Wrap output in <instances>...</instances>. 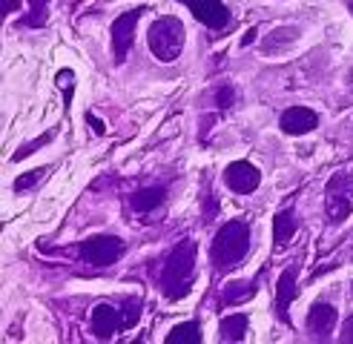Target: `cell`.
I'll return each mask as SVG.
<instances>
[{
    "mask_svg": "<svg viewBox=\"0 0 353 344\" xmlns=\"http://www.w3.org/2000/svg\"><path fill=\"white\" fill-rule=\"evenodd\" d=\"M196 241H181L175 247L167 261H164V272H161V292L167 299H184L190 292V279H192V270H196Z\"/></svg>",
    "mask_w": 353,
    "mask_h": 344,
    "instance_id": "6da1fadb",
    "label": "cell"
},
{
    "mask_svg": "<svg viewBox=\"0 0 353 344\" xmlns=\"http://www.w3.org/2000/svg\"><path fill=\"white\" fill-rule=\"evenodd\" d=\"M247 250H250V227L244 221H227L216 233L210 255H213L216 270L224 272V270H233L247 255Z\"/></svg>",
    "mask_w": 353,
    "mask_h": 344,
    "instance_id": "7a4b0ae2",
    "label": "cell"
},
{
    "mask_svg": "<svg viewBox=\"0 0 353 344\" xmlns=\"http://www.w3.org/2000/svg\"><path fill=\"white\" fill-rule=\"evenodd\" d=\"M147 41L152 55L161 61V63H172L181 58V49H184V26L179 17H158V21L150 26L147 32Z\"/></svg>",
    "mask_w": 353,
    "mask_h": 344,
    "instance_id": "3957f363",
    "label": "cell"
},
{
    "mask_svg": "<svg viewBox=\"0 0 353 344\" xmlns=\"http://www.w3.org/2000/svg\"><path fill=\"white\" fill-rule=\"evenodd\" d=\"M353 210V175L350 172H336L325 189V213L330 224H342Z\"/></svg>",
    "mask_w": 353,
    "mask_h": 344,
    "instance_id": "277c9868",
    "label": "cell"
},
{
    "mask_svg": "<svg viewBox=\"0 0 353 344\" xmlns=\"http://www.w3.org/2000/svg\"><path fill=\"white\" fill-rule=\"evenodd\" d=\"M78 255L92 267H110L123 255V241L115 235H92V238L81 241Z\"/></svg>",
    "mask_w": 353,
    "mask_h": 344,
    "instance_id": "5b68a950",
    "label": "cell"
},
{
    "mask_svg": "<svg viewBox=\"0 0 353 344\" xmlns=\"http://www.w3.org/2000/svg\"><path fill=\"white\" fill-rule=\"evenodd\" d=\"M179 3H184L192 14H196V21H201L213 32H221L227 23H230V12H227V6L221 0H179Z\"/></svg>",
    "mask_w": 353,
    "mask_h": 344,
    "instance_id": "8992f818",
    "label": "cell"
},
{
    "mask_svg": "<svg viewBox=\"0 0 353 344\" xmlns=\"http://www.w3.org/2000/svg\"><path fill=\"white\" fill-rule=\"evenodd\" d=\"M144 9H130L118 14V21L112 23V52H115V61L123 63L127 61V52L132 46V34H135V23L141 21Z\"/></svg>",
    "mask_w": 353,
    "mask_h": 344,
    "instance_id": "52a82bcc",
    "label": "cell"
},
{
    "mask_svg": "<svg viewBox=\"0 0 353 344\" xmlns=\"http://www.w3.org/2000/svg\"><path fill=\"white\" fill-rule=\"evenodd\" d=\"M224 184L239 195H247L261 184V172L250 161H233L224 169Z\"/></svg>",
    "mask_w": 353,
    "mask_h": 344,
    "instance_id": "ba28073f",
    "label": "cell"
},
{
    "mask_svg": "<svg viewBox=\"0 0 353 344\" xmlns=\"http://www.w3.org/2000/svg\"><path fill=\"white\" fill-rule=\"evenodd\" d=\"M279 127L285 135H307V132H313L316 127H319V115H316L313 109H307V107H290L285 115H281Z\"/></svg>",
    "mask_w": 353,
    "mask_h": 344,
    "instance_id": "9c48e42d",
    "label": "cell"
},
{
    "mask_svg": "<svg viewBox=\"0 0 353 344\" xmlns=\"http://www.w3.org/2000/svg\"><path fill=\"white\" fill-rule=\"evenodd\" d=\"M118 330H127V327H123V313L110 304H98L92 310V333L98 338H110Z\"/></svg>",
    "mask_w": 353,
    "mask_h": 344,
    "instance_id": "30bf717a",
    "label": "cell"
},
{
    "mask_svg": "<svg viewBox=\"0 0 353 344\" xmlns=\"http://www.w3.org/2000/svg\"><path fill=\"white\" fill-rule=\"evenodd\" d=\"M299 296V287H296V267H288L285 272L279 275V284H276V316L281 321H290L288 316V307L290 301Z\"/></svg>",
    "mask_w": 353,
    "mask_h": 344,
    "instance_id": "8fae6325",
    "label": "cell"
},
{
    "mask_svg": "<svg viewBox=\"0 0 353 344\" xmlns=\"http://www.w3.org/2000/svg\"><path fill=\"white\" fill-rule=\"evenodd\" d=\"M333 324H336V310L333 304H313L310 313H307V330L316 336V338H327Z\"/></svg>",
    "mask_w": 353,
    "mask_h": 344,
    "instance_id": "7c38bea8",
    "label": "cell"
},
{
    "mask_svg": "<svg viewBox=\"0 0 353 344\" xmlns=\"http://www.w3.org/2000/svg\"><path fill=\"white\" fill-rule=\"evenodd\" d=\"M299 230V221L293 215V210H281L273 221V238H276V247H288L290 244V238L296 235Z\"/></svg>",
    "mask_w": 353,
    "mask_h": 344,
    "instance_id": "4fadbf2b",
    "label": "cell"
},
{
    "mask_svg": "<svg viewBox=\"0 0 353 344\" xmlns=\"http://www.w3.org/2000/svg\"><path fill=\"white\" fill-rule=\"evenodd\" d=\"M164 195H167L164 186H147V189H138V193H135L130 201H132V210L150 213V210H155V206H161Z\"/></svg>",
    "mask_w": 353,
    "mask_h": 344,
    "instance_id": "5bb4252c",
    "label": "cell"
},
{
    "mask_svg": "<svg viewBox=\"0 0 353 344\" xmlns=\"http://www.w3.org/2000/svg\"><path fill=\"white\" fill-rule=\"evenodd\" d=\"M219 333H221V341H241L247 333V316L244 313L224 316L219 324Z\"/></svg>",
    "mask_w": 353,
    "mask_h": 344,
    "instance_id": "9a60e30c",
    "label": "cell"
},
{
    "mask_svg": "<svg viewBox=\"0 0 353 344\" xmlns=\"http://www.w3.org/2000/svg\"><path fill=\"white\" fill-rule=\"evenodd\" d=\"M167 344H201V327L199 321H184L179 327H172Z\"/></svg>",
    "mask_w": 353,
    "mask_h": 344,
    "instance_id": "2e32d148",
    "label": "cell"
},
{
    "mask_svg": "<svg viewBox=\"0 0 353 344\" xmlns=\"http://www.w3.org/2000/svg\"><path fill=\"white\" fill-rule=\"evenodd\" d=\"M259 284L256 281H233L230 287L224 290V304H239V301H247L250 296H256Z\"/></svg>",
    "mask_w": 353,
    "mask_h": 344,
    "instance_id": "e0dca14e",
    "label": "cell"
},
{
    "mask_svg": "<svg viewBox=\"0 0 353 344\" xmlns=\"http://www.w3.org/2000/svg\"><path fill=\"white\" fill-rule=\"evenodd\" d=\"M52 138H55V132H43L41 138H34V141H29V144H23L21 149H17L14 155H12V161H23L26 158V155H32V152H38L43 144H49L52 141Z\"/></svg>",
    "mask_w": 353,
    "mask_h": 344,
    "instance_id": "ac0fdd59",
    "label": "cell"
},
{
    "mask_svg": "<svg viewBox=\"0 0 353 344\" xmlns=\"http://www.w3.org/2000/svg\"><path fill=\"white\" fill-rule=\"evenodd\" d=\"M46 6H49V0H29V17H26V26H43L46 21Z\"/></svg>",
    "mask_w": 353,
    "mask_h": 344,
    "instance_id": "d6986e66",
    "label": "cell"
},
{
    "mask_svg": "<svg viewBox=\"0 0 353 344\" xmlns=\"http://www.w3.org/2000/svg\"><path fill=\"white\" fill-rule=\"evenodd\" d=\"M123 313V327H132L141 316V301L138 299H127V310H121Z\"/></svg>",
    "mask_w": 353,
    "mask_h": 344,
    "instance_id": "ffe728a7",
    "label": "cell"
},
{
    "mask_svg": "<svg viewBox=\"0 0 353 344\" xmlns=\"http://www.w3.org/2000/svg\"><path fill=\"white\" fill-rule=\"evenodd\" d=\"M233 100H236V92H233V86H221L219 95H216V103L221 109H230L233 107Z\"/></svg>",
    "mask_w": 353,
    "mask_h": 344,
    "instance_id": "44dd1931",
    "label": "cell"
},
{
    "mask_svg": "<svg viewBox=\"0 0 353 344\" xmlns=\"http://www.w3.org/2000/svg\"><path fill=\"white\" fill-rule=\"evenodd\" d=\"M43 172H46V169H32L29 175H21V178L14 181V189H17V193H23V189H26V186H32L34 181H38V178L43 175Z\"/></svg>",
    "mask_w": 353,
    "mask_h": 344,
    "instance_id": "7402d4cb",
    "label": "cell"
},
{
    "mask_svg": "<svg viewBox=\"0 0 353 344\" xmlns=\"http://www.w3.org/2000/svg\"><path fill=\"white\" fill-rule=\"evenodd\" d=\"M72 80H75V78H72V72H69V69H63V72H58V86H61V89L66 92V100H72V89H69V86H75Z\"/></svg>",
    "mask_w": 353,
    "mask_h": 344,
    "instance_id": "603a6c76",
    "label": "cell"
},
{
    "mask_svg": "<svg viewBox=\"0 0 353 344\" xmlns=\"http://www.w3.org/2000/svg\"><path fill=\"white\" fill-rule=\"evenodd\" d=\"M86 124H90V129H92L95 135H103V132H107V127H103V120H101V118H95L92 112L86 115Z\"/></svg>",
    "mask_w": 353,
    "mask_h": 344,
    "instance_id": "cb8c5ba5",
    "label": "cell"
},
{
    "mask_svg": "<svg viewBox=\"0 0 353 344\" xmlns=\"http://www.w3.org/2000/svg\"><path fill=\"white\" fill-rule=\"evenodd\" d=\"M342 341H350L353 344V316H347V321L342 327Z\"/></svg>",
    "mask_w": 353,
    "mask_h": 344,
    "instance_id": "d4e9b609",
    "label": "cell"
},
{
    "mask_svg": "<svg viewBox=\"0 0 353 344\" xmlns=\"http://www.w3.org/2000/svg\"><path fill=\"white\" fill-rule=\"evenodd\" d=\"M17 6H21V0H3V14L17 12Z\"/></svg>",
    "mask_w": 353,
    "mask_h": 344,
    "instance_id": "484cf974",
    "label": "cell"
},
{
    "mask_svg": "<svg viewBox=\"0 0 353 344\" xmlns=\"http://www.w3.org/2000/svg\"><path fill=\"white\" fill-rule=\"evenodd\" d=\"M253 38H256V29H250V32H247L244 38H241V43H244V46H247V43H253Z\"/></svg>",
    "mask_w": 353,
    "mask_h": 344,
    "instance_id": "4316f807",
    "label": "cell"
},
{
    "mask_svg": "<svg viewBox=\"0 0 353 344\" xmlns=\"http://www.w3.org/2000/svg\"><path fill=\"white\" fill-rule=\"evenodd\" d=\"M347 9H350V12H353V0H347Z\"/></svg>",
    "mask_w": 353,
    "mask_h": 344,
    "instance_id": "83f0119b",
    "label": "cell"
}]
</instances>
